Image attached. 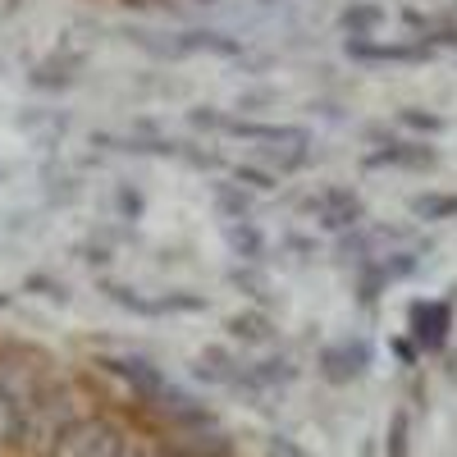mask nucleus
Masks as SVG:
<instances>
[{"label":"nucleus","mask_w":457,"mask_h":457,"mask_svg":"<svg viewBox=\"0 0 457 457\" xmlns=\"http://www.w3.org/2000/svg\"><path fill=\"white\" fill-rule=\"evenodd\" d=\"M302 211L316 220V228H325V234H334V238H343V234H353V228L366 224V202H361L357 187H348V183L316 187V193L302 202Z\"/></svg>","instance_id":"f257e3e1"},{"label":"nucleus","mask_w":457,"mask_h":457,"mask_svg":"<svg viewBox=\"0 0 457 457\" xmlns=\"http://www.w3.org/2000/svg\"><path fill=\"white\" fill-rule=\"evenodd\" d=\"M211 202H215V215L228 224V220H252L256 211V197L247 193V187H238L234 179H215L211 183Z\"/></svg>","instance_id":"f8f14e48"},{"label":"nucleus","mask_w":457,"mask_h":457,"mask_svg":"<svg viewBox=\"0 0 457 457\" xmlns=\"http://www.w3.org/2000/svg\"><path fill=\"white\" fill-rule=\"evenodd\" d=\"M224 120H228V114L215 110V105H193V110H187V124H193L197 133H224Z\"/></svg>","instance_id":"b1692460"},{"label":"nucleus","mask_w":457,"mask_h":457,"mask_svg":"<svg viewBox=\"0 0 457 457\" xmlns=\"http://www.w3.org/2000/svg\"><path fill=\"white\" fill-rule=\"evenodd\" d=\"M211 307V297L206 293H187V288H174V293H161L156 297V312L161 316H197Z\"/></svg>","instance_id":"6ab92c4d"},{"label":"nucleus","mask_w":457,"mask_h":457,"mask_svg":"<svg viewBox=\"0 0 457 457\" xmlns=\"http://www.w3.org/2000/svg\"><path fill=\"white\" fill-rule=\"evenodd\" d=\"M101 293L114 302V307H124V312H133V316H142V320H161L156 297H146V293H137V288H129V284H120V279H101Z\"/></svg>","instance_id":"dca6fc26"},{"label":"nucleus","mask_w":457,"mask_h":457,"mask_svg":"<svg viewBox=\"0 0 457 457\" xmlns=\"http://www.w3.org/2000/svg\"><path fill=\"white\" fill-rule=\"evenodd\" d=\"M407 338L421 348V357L448 353L453 338V302L448 297H416L407 307Z\"/></svg>","instance_id":"7ed1b4c3"},{"label":"nucleus","mask_w":457,"mask_h":457,"mask_svg":"<svg viewBox=\"0 0 457 457\" xmlns=\"http://www.w3.org/2000/svg\"><path fill=\"white\" fill-rule=\"evenodd\" d=\"M265 457H307V448L275 430V435H265Z\"/></svg>","instance_id":"a878e982"},{"label":"nucleus","mask_w":457,"mask_h":457,"mask_svg":"<svg viewBox=\"0 0 457 457\" xmlns=\"http://www.w3.org/2000/svg\"><path fill=\"white\" fill-rule=\"evenodd\" d=\"M14 307V293H5V288H0V312H10Z\"/></svg>","instance_id":"7c9ffc66"},{"label":"nucleus","mask_w":457,"mask_h":457,"mask_svg":"<svg viewBox=\"0 0 457 457\" xmlns=\"http://www.w3.org/2000/svg\"><path fill=\"white\" fill-rule=\"evenodd\" d=\"M87 69V51H73L69 42H60L46 60H37L28 73V87L32 92H69L79 83V73Z\"/></svg>","instance_id":"39448f33"},{"label":"nucleus","mask_w":457,"mask_h":457,"mask_svg":"<svg viewBox=\"0 0 457 457\" xmlns=\"http://www.w3.org/2000/svg\"><path fill=\"white\" fill-rule=\"evenodd\" d=\"M256 5H279V0H256Z\"/></svg>","instance_id":"473e14b6"},{"label":"nucleus","mask_w":457,"mask_h":457,"mask_svg":"<svg viewBox=\"0 0 457 457\" xmlns=\"http://www.w3.org/2000/svg\"><path fill=\"white\" fill-rule=\"evenodd\" d=\"M389 353L407 366V370H416V366H421V348H416V343L407 338V334H398V338H389Z\"/></svg>","instance_id":"bb28decb"},{"label":"nucleus","mask_w":457,"mask_h":457,"mask_svg":"<svg viewBox=\"0 0 457 457\" xmlns=\"http://www.w3.org/2000/svg\"><path fill=\"white\" fill-rule=\"evenodd\" d=\"M411 220L416 224H444V220H457V193H439V187H426L407 202Z\"/></svg>","instance_id":"2eb2a0df"},{"label":"nucleus","mask_w":457,"mask_h":457,"mask_svg":"<svg viewBox=\"0 0 457 457\" xmlns=\"http://www.w3.org/2000/svg\"><path fill=\"white\" fill-rule=\"evenodd\" d=\"M220 234H224L228 252L238 256V265H265L270 261V238H265V228L256 220H228V224H220Z\"/></svg>","instance_id":"6e6552de"},{"label":"nucleus","mask_w":457,"mask_h":457,"mask_svg":"<svg viewBox=\"0 0 457 457\" xmlns=\"http://www.w3.org/2000/svg\"><path fill=\"white\" fill-rule=\"evenodd\" d=\"M370 151L361 156V170H435L439 165V151L421 137H394L385 129H370Z\"/></svg>","instance_id":"f03ea898"},{"label":"nucleus","mask_w":457,"mask_h":457,"mask_svg":"<svg viewBox=\"0 0 457 457\" xmlns=\"http://www.w3.org/2000/svg\"><path fill=\"white\" fill-rule=\"evenodd\" d=\"M353 288H357V307H366V312L389 293V279H385V270H379V261H361L357 265V270H353Z\"/></svg>","instance_id":"f3484780"},{"label":"nucleus","mask_w":457,"mask_h":457,"mask_svg":"<svg viewBox=\"0 0 457 457\" xmlns=\"http://www.w3.org/2000/svg\"><path fill=\"white\" fill-rule=\"evenodd\" d=\"M389 23V10L385 5H375V0H348V5L338 10V28L348 32V37H375L379 28Z\"/></svg>","instance_id":"9b49d317"},{"label":"nucleus","mask_w":457,"mask_h":457,"mask_svg":"<svg viewBox=\"0 0 457 457\" xmlns=\"http://www.w3.org/2000/svg\"><path fill=\"white\" fill-rule=\"evenodd\" d=\"M228 279V288H238L252 307H261V312H270V275H265V265H234V270L224 275Z\"/></svg>","instance_id":"ddd939ff"},{"label":"nucleus","mask_w":457,"mask_h":457,"mask_svg":"<svg viewBox=\"0 0 457 457\" xmlns=\"http://www.w3.org/2000/svg\"><path fill=\"white\" fill-rule=\"evenodd\" d=\"M179 161L193 165V170H224L220 151H206V146H197V142H183V146H179Z\"/></svg>","instance_id":"5701e85b"},{"label":"nucleus","mask_w":457,"mask_h":457,"mask_svg":"<svg viewBox=\"0 0 457 457\" xmlns=\"http://www.w3.org/2000/svg\"><path fill=\"white\" fill-rule=\"evenodd\" d=\"M343 55L353 64H426L435 51L426 42H379V37H348L343 42Z\"/></svg>","instance_id":"423d86ee"},{"label":"nucleus","mask_w":457,"mask_h":457,"mask_svg":"<svg viewBox=\"0 0 457 457\" xmlns=\"http://www.w3.org/2000/svg\"><path fill=\"white\" fill-rule=\"evenodd\" d=\"M385 457H411V416H407V407H398V411L389 416Z\"/></svg>","instance_id":"4be33fe9"},{"label":"nucleus","mask_w":457,"mask_h":457,"mask_svg":"<svg viewBox=\"0 0 457 457\" xmlns=\"http://www.w3.org/2000/svg\"><path fill=\"white\" fill-rule=\"evenodd\" d=\"M275 101H279V92L261 87V92H243L238 96V110H265V105H275Z\"/></svg>","instance_id":"c85d7f7f"},{"label":"nucleus","mask_w":457,"mask_h":457,"mask_svg":"<svg viewBox=\"0 0 457 457\" xmlns=\"http://www.w3.org/2000/svg\"><path fill=\"white\" fill-rule=\"evenodd\" d=\"M228 179H234L238 187H247V193L252 197H265V193H275V187H279V174H270V170H265V165H228Z\"/></svg>","instance_id":"a211bd4d"},{"label":"nucleus","mask_w":457,"mask_h":457,"mask_svg":"<svg viewBox=\"0 0 457 457\" xmlns=\"http://www.w3.org/2000/svg\"><path fill=\"white\" fill-rule=\"evenodd\" d=\"M23 293L46 297V302H55V307H69V284H64V279H55V275H46V270L23 275Z\"/></svg>","instance_id":"412c9836"},{"label":"nucleus","mask_w":457,"mask_h":457,"mask_svg":"<svg viewBox=\"0 0 457 457\" xmlns=\"http://www.w3.org/2000/svg\"><path fill=\"white\" fill-rule=\"evenodd\" d=\"M120 5H129V10H151V5H170V0H120Z\"/></svg>","instance_id":"c756f323"},{"label":"nucleus","mask_w":457,"mask_h":457,"mask_svg":"<svg viewBox=\"0 0 457 457\" xmlns=\"http://www.w3.org/2000/svg\"><path fill=\"white\" fill-rule=\"evenodd\" d=\"M79 261L92 265V270H105V265H110V247L105 243H79Z\"/></svg>","instance_id":"cd10ccee"},{"label":"nucleus","mask_w":457,"mask_h":457,"mask_svg":"<svg viewBox=\"0 0 457 457\" xmlns=\"http://www.w3.org/2000/svg\"><path fill=\"white\" fill-rule=\"evenodd\" d=\"M224 334L234 338V343H243V348H270V343L279 338L275 316H270V312H261V307L234 312V316L224 320Z\"/></svg>","instance_id":"9d476101"},{"label":"nucleus","mask_w":457,"mask_h":457,"mask_svg":"<svg viewBox=\"0 0 457 457\" xmlns=\"http://www.w3.org/2000/svg\"><path fill=\"white\" fill-rule=\"evenodd\" d=\"M114 206H120L124 220H137L142 215V193H137L133 183H120V187H114Z\"/></svg>","instance_id":"393cba45"},{"label":"nucleus","mask_w":457,"mask_h":457,"mask_svg":"<svg viewBox=\"0 0 457 457\" xmlns=\"http://www.w3.org/2000/svg\"><path fill=\"white\" fill-rule=\"evenodd\" d=\"M370 361H375V348H370L366 334L325 343V348L316 353V370H320V379H329V385H353V379H361L370 370Z\"/></svg>","instance_id":"20e7f679"},{"label":"nucleus","mask_w":457,"mask_h":457,"mask_svg":"<svg viewBox=\"0 0 457 457\" xmlns=\"http://www.w3.org/2000/svg\"><path fill=\"white\" fill-rule=\"evenodd\" d=\"M193 5H220V0H193Z\"/></svg>","instance_id":"2f4dec72"},{"label":"nucleus","mask_w":457,"mask_h":457,"mask_svg":"<svg viewBox=\"0 0 457 457\" xmlns=\"http://www.w3.org/2000/svg\"><path fill=\"white\" fill-rule=\"evenodd\" d=\"M448 14H453V19H457V0H453V5H448Z\"/></svg>","instance_id":"72a5a7b5"},{"label":"nucleus","mask_w":457,"mask_h":457,"mask_svg":"<svg viewBox=\"0 0 457 457\" xmlns=\"http://www.w3.org/2000/svg\"><path fill=\"white\" fill-rule=\"evenodd\" d=\"M247 370H252V379H256V385H261L265 394H275V389H288L293 379L302 375V366H297V361H293L288 353H275V357H261V361H252Z\"/></svg>","instance_id":"4468645a"},{"label":"nucleus","mask_w":457,"mask_h":457,"mask_svg":"<svg viewBox=\"0 0 457 457\" xmlns=\"http://www.w3.org/2000/svg\"><path fill=\"white\" fill-rule=\"evenodd\" d=\"M224 55V60H238L243 55V37H228L220 28H183L170 37V60H183V55Z\"/></svg>","instance_id":"0eeeda50"},{"label":"nucleus","mask_w":457,"mask_h":457,"mask_svg":"<svg viewBox=\"0 0 457 457\" xmlns=\"http://www.w3.org/2000/svg\"><path fill=\"white\" fill-rule=\"evenodd\" d=\"M243 361L224 348V343H206V348L193 357V379L197 385H211V389H228L238 379Z\"/></svg>","instance_id":"1a4fd4ad"},{"label":"nucleus","mask_w":457,"mask_h":457,"mask_svg":"<svg viewBox=\"0 0 457 457\" xmlns=\"http://www.w3.org/2000/svg\"><path fill=\"white\" fill-rule=\"evenodd\" d=\"M398 124L411 129V133H421V142H426V137H439V133L448 129L444 114H435V110H426V105H403V110H398Z\"/></svg>","instance_id":"aec40b11"}]
</instances>
